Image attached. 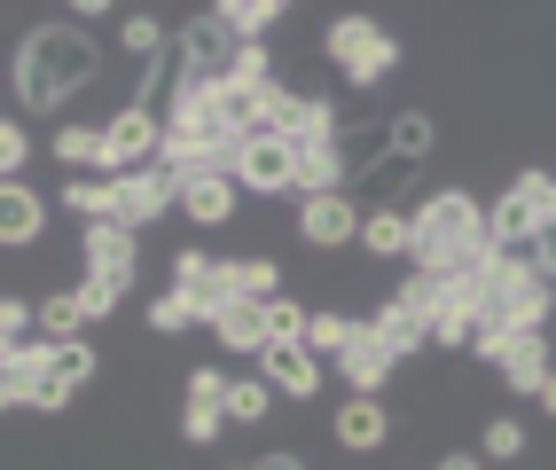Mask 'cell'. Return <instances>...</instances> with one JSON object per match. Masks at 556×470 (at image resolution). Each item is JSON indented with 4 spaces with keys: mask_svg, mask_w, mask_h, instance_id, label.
Instances as JSON below:
<instances>
[{
    "mask_svg": "<svg viewBox=\"0 0 556 470\" xmlns=\"http://www.w3.org/2000/svg\"><path fill=\"white\" fill-rule=\"evenodd\" d=\"M87 87H102V40L79 24H31L16 40V102H24V126L31 118H63Z\"/></svg>",
    "mask_w": 556,
    "mask_h": 470,
    "instance_id": "1",
    "label": "cell"
},
{
    "mask_svg": "<svg viewBox=\"0 0 556 470\" xmlns=\"http://www.w3.org/2000/svg\"><path fill=\"white\" fill-rule=\"evenodd\" d=\"M494 259V236H486V204L470 189H431L416 196V259L407 267H431V275H478Z\"/></svg>",
    "mask_w": 556,
    "mask_h": 470,
    "instance_id": "2",
    "label": "cell"
},
{
    "mask_svg": "<svg viewBox=\"0 0 556 470\" xmlns=\"http://www.w3.org/2000/svg\"><path fill=\"white\" fill-rule=\"evenodd\" d=\"M556 314V282L533 275V259H486V275H478V338H509V330H548ZM470 338V345H478Z\"/></svg>",
    "mask_w": 556,
    "mask_h": 470,
    "instance_id": "3",
    "label": "cell"
},
{
    "mask_svg": "<svg viewBox=\"0 0 556 470\" xmlns=\"http://www.w3.org/2000/svg\"><path fill=\"white\" fill-rule=\"evenodd\" d=\"M321 55L338 63V79H345V87H361V94H377V87L392 79V71L407 63V48L392 40V31H384L377 16H329Z\"/></svg>",
    "mask_w": 556,
    "mask_h": 470,
    "instance_id": "4",
    "label": "cell"
},
{
    "mask_svg": "<svg viewBox=\"0 0 556 470\" xmlns=\"http://www.w3.org/2000/svg\"><path fill=\"white\" fill-rule=\"evenodd\" d=\"M556 220V173H541V165H526L509 180V189L486 204V236H494V251L502 259H526L533 251V236Z\"/></svg>",
    "mask_w": 556,
    "mask_h": 470,
    "instance_id": "5",
    "label": "cell"
},
{
    "mask_svg": "<svg viewBox=\"0 0 556 470\" xmlns=\"http://www.w3.org/2000/svg\"><path fill=\"white\" fill-rule=\"evenodd\" d=\"M157 150H165V118L150 102H118L102 118V180H126L141 165H157Z\"/></svg>",
    "mask_w": 556,
    "mask_h": 470,
    "instance_id": "6",
    "label": "cell"
},
{
    "mask_svg": "<svg viewBox=\"0 0 556 470\" xmlns=\"http://www.w3.org/2000/svg\"><path fill=\"white\" fill-rule=\"evenodd\" d=\"M486 369L517 392V401H533V392L548 384V369H556V345H548V330H509V338H478L470 345Z\"/></svg>",
    "mask_w": 556,
    "mask_h": 470,
    "instance_id": "7",
    "label": "cell"
},
{
    "mask_svg": "<svg viewBox=\"0 0 556 470\" xmlns=\"http://www.w3.org/2000/svg\"><path fill=\"white\" fill-rule=\"evenodd\" d=\"M173 63H180V71H173L180 87H219V79H228V63H236V31L204 9V16H189V24H180Z\"/></svg>",
    "mask_w": 556,
    "mask_h": 470,
    "instance_id": "8",
    "label": "cell"
},
{
    "mask_svg": "<svg viewBox=\"0 0 556 470\" xmlns=\"http://www.w3.org/2000/svg\"><path fill=\"white\" fill-rule=\"evenodd\" d=\"M165 291H180V298H189V306H197V330H204V321L236 298V267L189 243V251H173V282H165Z\"/></svg>",
    "mask_w": 556,
    "mask_h": 470,
    "instance_id": "9",
    "label": "cell"
},
{
    "mask_svg": "<svg viewBox=\"0 0 556 470\" xmlns=\"http://www.w3.org/2000/svg\"><path fill=\"white\" fill-rule=\"evenodd\" d=\"M361 196L353 189H329V196H299V243L306 251H345L361 243Z\"/></svg>",
    "mask_w": 556,
    "mask_h": 470,
    "instance_id": "10",
    "label": "cell"
},
{
    "mask_svg": "<svg viewBox=\"0 0 556 470\" xmlns=\"http://www.w3.org/2000/svg\"><path fill=\"white\" fill-rule=\"evenodd\" d=\"M173 212H180L189 228L219 236V228H228L236 212H243V189H236L228 173H180V180H173Z\"/></svg>",
    "mask_w": 556,
    "mask_h": 470,
    "instance_id": "11",
    "label": "cell"
},
{
    "mask_svg": "<svg viewBox=\"0 0 556 470\" xmlns=\"http://www.w3.org/2000/svg\"><path fill=\"white\" fill-rule=\"evenodd\" d=\"M228 180H236L243 196H290V141H275V134H243V150H236Z\"/></svg>",
    "mask_w": 556,
    "mask_h": 470,
    "instance_id": "12",
    "label": "cell"
},
{
    "mask_svg": "<svg viewBox=\"0 0 556 470\" xmlns=\"http://www.w3.org/2000/svg\"><path fill=\"white\" fill-rule=\"evenodd\" d=\"M329 369H338V384H345V392H377V401H384V384H392L400 360H392V345L368 330V321H353V338H345V353L329 360Z\"/></svg>",
    "mask_w": 556,
    "mask_h": 470,
    "instance_id": "13",
    "label": "cell"
},
{
    "mask_svg": "<svg viewBox=\"0 0 556 470\" xmlns=\"http://www.w3.org/2000/svg\"><path fill=\"white\" fill-rule=\"evenodd\" d=\"M329 440H338L345 455H377L392 440V408L377 401V392H345L338 416H329Z\"/></svg>",
    "mask_w": 556,
    "mask_h": 470,
    "instance_id": "14",
    "label": "cell"
},
{
    "mask_svg": "<svg viewBox=\"0 0 556 470\" xmlns=\"http://www.w3.org/2000/svg\"><path fill=\"white\" fill-rule=\"evenodd\" d=\"M165 212H173V173L165 165H141V173L118 180V228L150 236V228H165Z\"/></svg>",
    "mask_w": 556,
    "mask_h": 470,
    "instance_id": "15",
    "label": "cell"
},
{
    "mask_svg": "<svg viewBox=\"0 0 556 470\" xmlns=\"http://www.w3.org/2000/svg\"><path fill=\"white\" fill-rule=\"evenodd\" d=\"M79 267H87V275L134 282V275H141V236L118 228V220H87V228H79Z\"/></svg>",
    "mask_w": 556,
    "mask_h": 470,
    "instance_id": "16",
    "label": "cell"
},
{
    "mask_svg": "<svg viewBox=\"0 0 556 470\" xmlns=\"http://www.w3.org/2000/svg\"><path fill=\"white\" fill-rule=\"evenodd\" d=\"M48 220H55V204L31 180H0V251H31L48 236Z\"/></svg>",
    "mask_w": 556,
    "mask_h": 470,
    "instance_id": "17",
    "label": "cell"
},
{
    "mask_svg": "<svg viewBox=\"0 0 556 470\" xmlns=\"http://www.w3.org/2000/svg\"><path fill=\"white\" fill-rule=\"evenodd\" d=\"M361 251L384 259V267L416 259V204H368L361 212Z\"/></svg>",
    "mask_w": 556,
    "mask_h": 470,
    "instance_id": "18",
    "label": "cell"
},
{
    "mask_svg": "<svg viewBox=\"0 0 556 470\" xmlns=\"http://www.w3.org/2000/svg\"><path fill=\"white\" fill-rule=\"evenodd\" d=\"M258 377H267L275 401H314L329 369H321V360H314L306 345H267V353H258Z\"/></svg>",
    "mask_w": 556,
    "mask_h": 470,
    "instance_id": "19",
    "label": "cell"
},
{
    "mask_svg": "<svg viewBox=\"0 0 556 470\" xmlns=\"http://www.w3.org/2000/svg\"><path fill=\"white\" fill-rule=\"evenodd\" d=\"M204 330L219 338V353H243V360H258L267 353V306H251V298H228Z\"/></svg>",
    "mask_w": 556,
    "mask_h": 470,
    "instance_id": "20",
    "label": "cell"
},
{
    "mask_svg": "<svg viewBox=\"0 0 556 470\" xmlns=\"http://www.w3.org/2000/svg\"><path fill=\"white\" fill-rule=\"evenodd\" d=\"M392 157V141H384V118H361V126H338V165H345V189L353 180H368Z\"/></svg>",
    "mask_w": 556,
    "mask_h": 470,
    "instance_id": "21",
    "label": "cell"
},
{
    "mask_svg": "<svg viewBox=\"0 0 556 470\" xmlns=\"http://www.w3.org/2000/svg\"><path fill=\"white\" fill-rule=\"evenodd\" d=\"M55 204H63L79 228H87V220H118V180H102V173H71Z\"/></svg>",
    "mask_w": 556,
    "mask_h": 470,
    "instance_id": "22",
    "label": "cell"
},
{
    "mask_svg": "<svg viewBox=\"0 0 556 470\" xmlns=\"http://www.w3.org/2000/svg\"><path fill=\"white\" fill-rule=\"evenodd\" d=\"M31 338H40V345H71V338H87L79 291H48L40 306H31Z\"/></svg>",
    "mask_w": 556,
    "mask_h": 470,
    "instance_id": "23",
    "label": "cell"
},
{
    "mask_svg": "<svg viewBox=\"0 0 556 470\" xmlns=\"http://www.w3.org/2000/svg\"><path fill=\"white\" fill-rule=\"evenodd\" d=\"M102 377V353L87 345V338H71V345H48V384L55 392H71V401H79V392Z\"/></svg>",
    "mask_w": 556,
    "mask_h": 470,
    "instance_id": "24",
    "label": "cell"
},
{
    "mask_svg": "<svg viewBox=\"0 0 556 470\" xmlns=\"http://www.w3.org/2000/svg\"><path fill=\"white\" fill-rule=\"evenodd\" d=\"M384 141H392L400 165H424V157L439 150V118H431V111H392V118H384Z\"/></svg>",
    "mask_w": 556,
    "mask_h": 470,
    "instance_id": "25",
    "label": "cell"
},
{
    "mask_svg": "<svg viewBox=\"0 0 556 470\" xmlns=\"http://www.w3.org/2000/svg\"><path fill=\"white\" fill-rule=\"evenodd\" d=\"M368 330H377V338L392 345V360H416V353H431V338H424V321L407 314L400 298H384L377 314H368Z\"/></svg>",
    "mask_w": 556,
    "mask_h": 470,
    "instance_id": "26",
    "label": "cell"
},
{
    "mask_svg": "<svg viewBox=\"0 0 556 470\" xmlns=\"http://www.w3.org/2000/svg\"><path fill=\"white\" fill-rule=\"evenodd\" d=\"M48 150H55V165H63V173H102V126L63 118V126L48 134Z\"/></svg>",
    "mask_w": 556,
    "mask_h": 470,
    "instance_id": "27",
    "label": "cell"
},
{
    "mask_svg": "<svg viewBox=\"0 0 556 470\" xmlns=\"http://www.w3.org/2000/svg\"><path fill=\"white\" fill-rule=\"evenodd\" d=\"M219 408H228V431H258V423H267L275 416V392H267V377H228V401H219Z\"/></svg>",
    "mask_w": 556,
    "mask_h": 470,
    "instance_id": "28",
    "label": "cell"
},
{
    "mask_svg": "<svg viewBox=\"0 0 556 470\" xmlns=\"http://www.w3.org/2000/svg\"><path fill=\"white\" fill-rule=\"evenodd\" d=\"M228 267H236V298H251V306H275L282 298V259L243 251V259H228Z\"/></svg>",
    "mask_w": 556,
    "mask_h": 470,
    "instance_id": "29",
    "label": "cell"
},
{
    "mask_svg": "<svg viewBox=\"0 0 556 470\" xmlns=\"http://www.w3.org/2000/svg\"><path fill=\"white\" fill-rule=\"evenodd\" d=\"M212 16H219V24H228V31H236V40H267V31H275V24H282L290 9H282V0H219V9H212Z\"/></svg>",
    "mask_w": 556,
    "mask_h": 470,
    "instance_id": "30",
    "label": "cell"
},
{
    "mask_svg": "<svg viewBox=\"0 0 556 470\" xmlns=\"http://www.w3.org/2000/svg\"><path fill=\"white\" fill-rule=\"evenodd\" d=\"M526 447H533V431H526V416H494L486 431H478V462H526Z\"/></svg>",
    "mask_w": 556,
    "mask_h": 470,
    "instance_id": "31",
    "label": "cell"
},
{
    "mask_svg": "<svg viewBox=\"0 0 556 470\" xmlns=\"http://www.w3.org/2000/svg\"><path fill=\"white\" fill-rule=\"evenodd\" d=\"M71 291H79V314H87V330H94V321H110V314L134 298V282H118V275H87V282H71Z\"/></svg>",
    "mask_w": 556,
    "mask_h": 470,
    "instance_id": "32",
    "label": "cell"
},
{
    "mask_svg": "<svg viewBox=\"0 0 556 470\" xmlns=\"http://www.w3.org/2000/svg\"><path fill=\"white\" fill-rule=\"evenodd\" d=\"M345 338H353V314H338V306H321V314L306 321V353L321 360V369H329V360L345 353Z\"/></svg>",
    "mask_w": 556,
    "mask_h": 470,
    "instance_id": "33",
    "label": "cell"
},
{
    "mask_svg": "<svg viewBox=\"0 0 556 470\" xmlns=\"http://www.w3.org/2000/svg\"><path fill=\"white\" fill-rule=\"evenodd\" d=\"M118 48L141 55V63H165V55H173V31H165L157 16H126V24H118Z\"/></svg>",
    "mask_w": 556,
    "mask_h": 470,
    "instance_id": "34",
    "label": "cell"
},
{
    "mask_svg": "<svg viewBox=\"0 0 556 470\" xmlns=\"http://www.w3.org/2000/svg\"><path fill=\"white\" fill-rule=\"evenodd\" d=\"M219 431H228V408L219 401H180V440L189 447H219Z\"/></svg>",
    "mask_w": 556,
    "mask_h": 470,
    "instance_id": "35",
    "label": "cell"
},
{
    "mask_svg": "<svg viewBox=\"0 0 556 470\" xmlns=\"http://www.w3.org/2000/svg\"><path fill=\"white\" fill-rule=\"evenodd\" d=\"M141 321H150V338H180V330H197V306L180 291H157L150 306H141Z\"/></svg>",
    "mask_w": 556,
    "mask_h": 470,
    "instance_id": "36",
    "label": "cell"
},
{
    "mask_svg": "<svg viewBox=\"0 0 556 470\" xmlns=\"http://www.w3.org/2000/svg\"><path fill=\"white\" fill-rule=\"evenodd\" d=\"M31 173V126L0 111V180H24Z\"/></svg>",
    "mask_w": 556,
    "mask_h": 470,
    "instance_id": "37",
    "label": "cell"
},
{
    "mask_svg": "<svg viewBox=\"0 0 556 470\" xmlns=\"http://www.w3.org/2000/svg\"><path fill=\"white\" fill-rule=\"evenodd\" d=\"M306 321H314V306H299V298H275L267 306V345H306Z\"/></svg>",
    "mask_w": 556,
    "mask_h": 470,
    "instance_id": "38",
    "label": "cell"
},
{
    "mask_svg": "<svg viewBox=\"0 0 556 470\" xmlns=\"http://www.w3.org/2000/svg\"><path fill=\"white\" fill-rule=\"evenodd\" d=\"M31 338V298H0V353Z\"/></svg>",
    "mask_w": 556,
    "mask_h": 470,
    "instance_id": "39",
    "label": "cell"
},
{
    "mask_svg": "<svg viewBox=\"0 0 556 470\" xmlns=\"http://www.w3.org/2000/svg\"><path fill=\"white\" fill-rule=\"evenodd\" d=\"M180 401H228V369H189Z\"/></svg>",
    "mask_w": 556,
    "mask_h": 470,
    "instance_id": "40",
    "label": "cell"
},
{
    "mask_svg": "<svg viewBox=\"0 0 556 470\" xmlns=\"http://www.w3.org/2000/svg\"><path fill=\"white\" fill-rule=\"evenodd\" d=\"M526 259H533V275H541V282H556V220L533 236V251H526Z\"/></svg>",
    "mask_w": 556,
    "mask_h": 470,
    "instance_id": "41",
    "label": "cell"
},
{
    "mask_svg": "<svg viewBox=\"0 0 556 470\" xmlns=\"http://www.w3.org/2000/svg\"><path fill=\"white\" fill-rule=\"evenodd\" d=\"M251 470H306V462H299V455H290V447H275V455H258Z\"/></svg>",
    "mask_w": 556,
    "mask_h": 470,
    "instance_id": "42",
    "label": "cell"
},
{
    "mask_svg": "<svg viewBox=\"0 0 556 470\" xmlns=\"http://www.w3.org/2000/svg\"><path fill=\"white\" fill-rule=\"evenodd\" d=\"M533 408H541V416H548V423H556V369H548V384H541V392H533Z\"/></svg>",
    "mask_w": 556,
    "mask_h": 470,
    "instance_id": "43",
    "label": "cell"
},
{
    "mask_svg": "<svg viewBox=\"0 0 556 470\" xmlns=\"http://www.w3.org/2000/svg\"><path fill=\"white\" fill-rule=\"evenodd\" d=\"M431 470H486V462H478V455H439Z\"/></svg>",
    "mask_w": 556,
    "mask_h": 470,
    "instance_id": "44",
    "label": "cell"
},
{
    "mask_svg": "<svg viewBox=\"0 0 556 470\" xmlns=\"http://www.w3.org/2000/svg\"><path fill=\"white\" fill-rule=\"evenodd\" d=\"M548 345H556V314H548Z\"/></svg>",
    "mask_w": 556,
    "mask_h": 470,
    "instance_id": "45",
    "label": "cell"
},
{
    "mask_svg": "<svg viewBox=\"0 0 556 470\" xmlns=\"http://www.w3.org/2000/svg\"><path fill=\"white\" fill-rule=\"evenodd\" d=\"M236 470H251V462H236Z\"/></svg>",
    "mask_w": 556,
    "mask_h": 470,
    "instance_id": "46",
    "label": "cell"
}]
</instances>
